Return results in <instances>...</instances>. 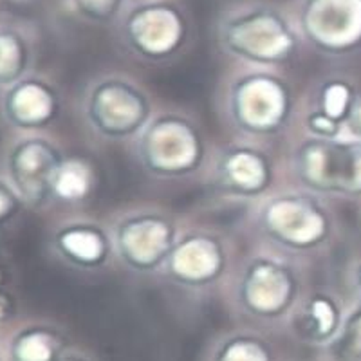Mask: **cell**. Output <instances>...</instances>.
I'll use <instances>...</instances> for the list:
<instances>
[{
  "label": "cell",
  "instance_id": "2",
  "mask_svg": "<svg viewBox=\"0 0 361 361\" xmlns=\"http://www.w3.org/2000/svg\"><path fill=\"white\" fill-rule=\"evenodd\" d=\"M11 172L18 188L27 197H40L45 183L53 173V161L49 150L42 143H25L17 148L11 159Z\"/></svg>",
  "mask_w": 361,
  "mask_h": 361
},
{
  "label": "cell",
  "instance_id": "1",
  "mask_svg": "<svg viewBox=\"0 0 361 361\" xmlns=\"http://www.w3.org/2000/svg\"><path fill=\"white\" fill-rule=\"evenodd\" d=\"M304 22L318 40L353 44L361 38V0H307Z\"/></svg>",
  "mask_w": 361,
  "mask_h": 361
},
{
  "label": "cell",
  "instance_id": "10",
  "mask_svg": "<svg viewBox=\"0 0 361 361\" xmlns=\"http://www.w3.org/2000/svg\"><path fill=\"white\" fill-rule=\"evenodd\" d=\"M15 208H17V201L13 197V193L4 185H0V222L11 217Z\"/></svg>",
  "mask_w": 361,
  "mask_h": 361
},
{
  "label": "cell",
  "instance_id": "3",
  "mask_svg": "<svg viewBox=\"0 0 361 361\" xmlns=\"http://www.w3.org/2000/svg\"><path fill=\"white\" fill-rule=\"evenodd\" d=\"M128 27L143 44H172L180 31V20L169 6H143L132 15Z\"/></svg>",
  "mask_w": 361,
  "mask_h": 361
},
{
  "label": "cell",
  "instance_id": "8",
  "mask_svg": "<svg viewBox=\"0 0 361 361\" xmlns=\"http://www.w3.org/2000/svg\"><path fill=\"white\" fill-rule=\"evenodd\" d=\"M336 356L340 361H361V312L354 316L349 327L345 329Z\"/></svg>",
  "mask_w": 361,
  "mask_h": 361
},
{
  "label": "cell",
  "instance_id": "11",
  "mask_svg": "<svg viewBox=\"0 0 361 361\" xmlns=\"http://www.w3.org/2000/svg\"><path fill=\"white\" fill-rule=\"evenodd\" d=\"M11 314V302L4 291H0V322L6 320Z\"/></svg>",
  "mask_w": 361,
  "mask_h": 361
},
{
  "label": "cell",
  "instance_id": "5",
  "mask_svg": "<svg viewBox=\"0 0 361 361\" xmlns=\"http://www.w3.org/2000/svg\"><path fill=\"white\" fill-rule=\"evenodd\" d=\"M56 340L44 329H29L13 341V361H56Z\"/></svg>",
  "mask_w": 361,
  "mask_h": 361
},
{
  "label": "cell",
  "instance_id": "4",
  "mask_svg": "<svg viewBox=\"0 0 361 361\" xmlns=\"http://www.w3.org/2000/svg\"><path fill=\"white\" fill-rule=\"evenodd\" d=\"M8 112L17 123L37 125L49 114V96L37 83H24L8 98Z\"/></svg>",
  "mask_w": 361,
  "mask_h": 361
},
{
  "label": "cell",
  "instance_id": "9",
  "mask_svg": "<svg viewBox=\"0 0 361 361\" xmlns=\"http://www.w3.org/2000/svg\"><path fill=\"white\" fill-rule=\"evenodd\" d=\"M121 0H76L82 11L92 17H109L118 9Z\"/></svg>",
  "mask_w": 361,
  "mask_h": 361
},
{
  "label": "cell",
  "instance_id": "6",
  "mask_svg": "<svg viewBox=\"0 0 361 361\" xmlns=\"http://www.w3.org/2000/svg\"><path fill=\"white\" fill-rule=\"evenodd\" d=\"M25 47L22 38L15 33H0V83L11 82L22 71Z\"/></svg>",
  "mask_w": 361,
  "mask_h": 361
},
{
  "label": "cell",
  "instance_id": "7",
  "mask_svg": "<svg viewBox=\"0 0 361 361\" xmlns=\"http://www.w3.org/2000/svg\"><path fill=\"white\" fill-rule=\"evenodd\" d=\"M217 361H269V354L253 340H235L226 345Z\"/></svg>",
  "mask_w": 361,
  "mask_h": 361
},
{
  "label": "cell",
  "instance_id": "12",
  "mask_svg": "<svg viewBox=\"0 0 361 361\" xmlns=\"http://www.w3.org/2000/svg\"><path fill=\"white\" fill-rule=\"evenodd\" d=\"M56 361H82L78 357H62V360H56Z\"/></svg>",
  "mask_w": 361,
  "mask_h": 361
}]
</instances>
